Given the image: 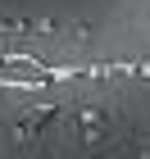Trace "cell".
Returning a JSON list of instances; mask_svg holds the SVG:
<instances>
[{
    "instance_id": "obj_1",
    "label": "cell",
    "mask_w": 150,
    "mask_h": 159,
    "mask_svg": "<svg viewBox=\"0 0 150 159\" xmlns=\"http://www.w3.org/2000/svg\"><path fill=\"white\" fill-rule=\"evenodd\" d=\"M55 114H59V105H41L37 114H27V118L18 123V136H32V132H37V127H46V123L55 118Z\"/></svg>"
}]
</instances>
